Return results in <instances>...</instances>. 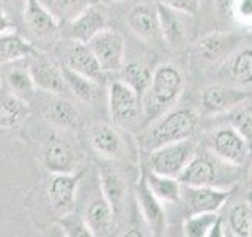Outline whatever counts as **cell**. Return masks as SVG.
<instances>
[{"instance_id":"1","label":"cell","mask_w":252,"mask_h":237,"mask_svg":"<svg viewBox=\"0 0 252 237\" xmlns=\"http://www.w3.org/2000/svg\"><path fill=\"white\" fill-rule=\"evenodd\" d=\"M241 168L243 166L228 163L211 150L205 149L203 152H195L186 169L180 174L178 180L183 185L232 190L240 182Z\"/></svg>"},{"instance_id":"2","label":"cell","mask_w":252,"mask_h":237,"mask_svg":"<svg viewBox=\"0 0 252 237\" xmlns=\"http://www.w3.org/2000/svg\"><path fill=\"white\" fill-rule=\"evenodd\" d=\"M185 90V76L172 63H162L153 71L152 82L142 97L145 122L150 123L175 108Z\"/></svg>"},{"instance_id":"3","label":"cell","mask_w":252,"mask_h":237,"mask_svg":"<svg viewBox=\"0 0 252 237\" xmlns=\"http://www.w3.org/2000/svg\"><path fill=\"white\" fill-rule=\"evenodd\" d=\"M199 125V113L192 108H172L140 134V144L148 152L169 142L191 138Z\"/></svg>"},{"instance_id":"4","label":"cell","mask_w":252,"mask_h":237,"mask_svg":"<svg viewBox=\"0 0 252 237\" xmlns=\"http://www.w3.org/2000/svg\"><path fill=\"white\" fill-rule=\"evenodd\" d=\"M197 152V144L191 139H181L169 142L161 147L150 150L147 168L162 176L180 177V174L186 169L189 161L192 160Z\"/></svg>"},{"instance_id":"5","label":"cell","mask_w":252,"mask_h":237,"mask_svg":"<svg viewBox=\"0 0 252 237\" xmlns=\"http://www.w3.org/2000/svg\"><path fill=\"white\" fill-rule=\"evenodd\" d=\"M107 106L114 122L123 128H134L140 125L142 120L145 122L142 98L122 79L109 84Z\"/></svg>"},{"instance_id":"6","label":"cell","mask_w":252,"mask_h":237,"mask_svg":"<svg viewBox=\"0 0 252 237\" xmlns=\"http://www.w3.org/2000/svg\"><path fill=\"white\" fill-rule=\"evenodd\" d=\"M207 149L236 166L246 164L252 154L248 141L227 122L207 133Z\"/></svg>"},{"instance_id":"7","label":"cell","mask_w":252,"mask_h":237,"mask_svg":"<svg viewBox=\"0 0 252 237\" xmlns=\"http://www.w3.org/2000/svg\"><path fill=\"white\" fill-rule=\"evenodd\" d=\"M104 73L120 71L125 63V38L122 34L104 29L87 41Z\"/></svg>"},{"instance_id":"8","label":"cell","mask_w":252,"mask_h":237,"mask_svg":"<svg viewBox=\"0 0 252 237\" xmlns=\"http://www.w3.org/2000/svg\"><path fill=\"white\" fill-rule=\"evenodd\" d=\"M82 172H59L52 174L47 185V199L54 212L59 215L73 212Z\"/></svg>"},{"instance_id":"9","label":"cell","mask_w":252,"mask_h":237,"mask_svg":"<svg viewBox=\"0 0 252 237\" xmlns=\"http://www.w3.org/2000/svg\"><path fill=\"white\" fill-rule=\"evenodd\" d=\"M232 190L215 187H192L181 184V198L189 215L203 212H219L227 202Z\"/></svg>"},{"instance_id":"10","label":"cell","mask_w":252,"mask_h":237,"mask_svg":"<svg viewBox=\"0 0 252 237\" xmlns=\"http://www.w3.org/2000/svg\"><path fill=\"white\" fill-rule=\"evenodd\" d=\"M249 95L241 87L232 84H213L205 87L200 95V109L203 114L208 116H220L230 111Z\"/></svg>"},{"instance_id":"11","label":"cell","mask_w":252,"mask_h":237,"mask_svg":"<svg viewBox=\"0 0 252 237\" xmlns=\"http://www.w3.org/2000/svg\"><path fill=\"white\" fill-rule=\"evenodd\" d=\"M90 146L101 158L106 160H123L128 154V146L122 131L115 125L96 123L89 133Z\"/></svg>"},{"instance_id":"12","label":"cell","mask_w":252,"mask_h":237,"mask_svg":"<svg viewBox=\"0 0 252 237\" xmlns=\"http://www.w3.org/2000/svg\"><path fill=\"white\" fill-rule=\"evenodd\" d=\"M136 199H137V205L142 213V218H144L150 234H153V236L162 234L165 231V220H167L165 210L162 207V202L158 199L152 190H150L144 174H142L137 182Z\"/></svg>"},{"instance_id":"13","label":"cell","mask_w":252,"mask_h":237,"mask_svg":"<svg viewBox=\"0 0 252 237\" xmlns=\"http://www.w3.org/2000/svg\"><path fill=\"white\" fill-rule=\"evenodd\" d=\"M43 163L46 169L52 174L74 172L76 154L73 146L65 138L52 134L43 147Z\"/></svg>"},{"instance_id":"14","label":"cell","mask_w":252,"mask_h":237,"mask_svg":"<svg viewBox=\"0 0 252 237\" xmlns=\"http://www.w3.org/2000/svg\"><path fill=\"white\" fill-rule=\"evenodd\" d=\"M220 73L230 81L232 85L241 87V89L252 87V46L233 49L222 60Z\"/></svg>"},{"instance_id":"15","label":"cell","mask_w":252,"mask_h":237,"mask_svg":"<svg viewBox=\"0 0 252 237\" xmlns=\"http://www.w3.org/2000/svg\"><path fill=\"white\" fill-rule=\"evenodd\" d=\"M107 29V16L99 6H94L93 3L87 6L85 10L74 18L71 22L66 24V35L73 41L87 43L90 38H93L98 32Z\"/></svg>"},{"instance_id":"16","label":"cell","mask_w":252,"mask_h":237,"mask_svg":"<svg viewBox=\"0 0 252 237\" xmlns=\"http://www.w3.org/2000/svg\"><path fill=\"white\" fill-rule=\"evenodd\" d=\"M126 22L132 34L145 41H156V40L162 38L158 5L142 3L134 6L129 11Z\"/></svg>"},{"instance_id":"17","label":"cell","mask_w":252,"mask_h":237,"mask_svg":"<svg viewBox=\"0 0 252 237\" xmlns=\"http://www.w3.org/2000/svg\"><path fill=\"white\" fill-rule=\"evenodd\" d=\"M29 71L36 90H43L52 95H60L65 90L66 84L62 75V68L43 57L41 54L33 55V60L29 63Z\"/></svg>"},{"instance_id":"18","label":"cell","mask_w":252,"mask_h":237,"mask_svg":"<svg viewBox=\"0 0 252 237\" xmlns=\"http://www.w3.org/2000/svg\"><path fill=\"white\" fill-rule=\"evenodd\" d=\"M158 11H159L162 38L172 46L183 44L189 37V30L192 29L191 21L194 14L172 10V8L164 6L161 3H158Z\"/></svg>"},{"instance_id":"19","label":"cell","mask_w":252,"mask_h":237,"mask_svg":"<svg viewBox=\"0 0 252 237\" xmlns=\"http://www.w3.org/2000/svg\"><path fill=\"white\" fill-rule=\"evenodd\" d=\"M22 22L38 38H54L57 35L60 22L46 10L39 0H27Z\"/></svg>"},{"instance_id":"20","label":"cell","mask_w":252,"mask_h":237,"mask_svg":"<svg viewBox=\"0 0 252 237\" xmlns=\"http://www.w3.org/2000/svg\"><path fill=\"white\" fill-rule=\"evenodd\" d=\"M66 67L93 79V81L98 84L104 81V76H106L104 70L101 68L99 62L96 60V57H94V54L92 52V49L87 43L74 41V44L71 46V49L68 52Z\"/></svg>"},{"instance_id":"21","label":"cell","mask_w":252,"mask_h":237,"mask_svg":"<svg viewBox=\"0 0 252 237\" xmlns=\"http://www.w3.org/2000/svg\"><path fill=\"white\" fill-rule=\"evenodd\" d=\"M46 118L55 126L65 130H77L82 125V117L79 109L65 97L55 95L46 106Z\"/></svg>"},{"instance_id":"22","label":"cell","mask_w":252,"mask_h":237,"mask_svg":"<svg viewBox=\"0 0 252 237\" xmlns=\"http://www.w3.org/2000/svg\"><path fill=\"white\" fill-rule=\"evenodd\" d=\"M29 105L19 95L0 90V128H14L29 116Z\"/></svg>"},{"instance_id":"23","label":"cell","mask_w":252,"mask_h":237,"mask_svg":"<svg viewBox=\"0 0 252 237\" xmlns=\"http://www.w3.org/2000/svg\"><path fill=\"white\" fill-rule=\"evenodd\" d=\"M115 212L104 196H98L89 204L85 210V221L89 225L93 236H106L112 229Z\"/></svg>"},{"instance_id":"24","label":"cell","mask_w":252,"mask_h":237,"mask_svg":"<svg viewBox=\"0 0 252 237\" xmlns=\"http://www.w3.org/2000/svg\"><path fill=\"white\" fill-rule=\"evenodd\" d=\"M233 51V37L222 32H213L205 35L197 43V52L207 62L224 60Z\"/></svg>"},{"instance_id":"25","label":"cell","mask_w":252,"mask_h":237,"mask_svg":"<svg viewBox=\"0 0 252 237\" xmlns=\"http://www.w3.org/2000/svg\"><path fill=\"white\" fill-rule=\"evenodd\" d=\"M145 180L153 195L162 204H177L181 198V182L177 177L162 176L153 171L144 172Z\"/></svg>"},{"instance_id":"26","label":"cell","mask_w":252,"mask_h":237,"mask_svg":"<svg viewBox=\"0 0 252 237\" xmlns=\"http://www.w3.org/2000/svg\"><path fill=\"white\" fill-rule=\"evenodd\" d=\"M36 54H39L36 47L14 32L0 35V63L18 62L26 57H33Z\"/></svg>"},{"instance_id":"27","label":"cell","mask_w":252,"mask_h":237,"mask_svg":"<svg viewBox=\"0 0 252 237\" xmlns=\"http://www.w3.org/2000/svg\"><path fill=\"white\" fill-rule=\"evenodd\" d=\"M227 123H230L241 136L248 141L252 149V93H249L243 101L225 113Z\"/></svg>"},{"instance_id":"28","label":"cell","mask_w":252,"mask_h":237,"mask_svg":"<svg viewBox=\"0 0 252 237\" xmlns=\"http://www.w3.org/2000/svg\"><path fill=\"white\" fill-rule=\"evenodd\" d=\"M62 75L65 79V84L68 89L73 92L76 97L84 103H93L98 98V82L93 79L87 78L77 71L71 70L69 67H62Z\"/></svg>"},{"instance_id":"29","label":"cell","mask_w":252,"mask_h":237,"mask_svg":"<svg viewBox=\"0 0 252 237\" xmlns=\"http://www.w3.org/2000/svg\"><path fill=\"white\" fill-rule=\"evenodd\" d=\"M120 73H122V81L128 84L140 98L144 97V93L150 87L152 76H153V73L150 71V68L145 63L137 62V60L126 62L123 63Z\"/></svg>"},{"instance_id":"30","label":"cell","mask_w":252,"mask_h":237,"mask_svg":"<svg viewBox=\"0 0 252 237\" xmlns=\"http://www.w3.org/2000/svg\"><path fill=\"white\" fill-rule=\"evenodd\" d=\"M228 229L236 237L252 236V204L249 201L235 202L227 213Z\"/></svg>"},{"instance_id":"31","label":"cell","mask_w":252,"mask_h":237,"mask_svg":"<svg viewBox=\"0 0 252 237\" xmlns=\"http://www.w3.org/2000/svg\"><path fill=\"white\" fill-rule=\"evenodd\" d=\"M39 2L60 24L71 22L87 6L92 5V0H39Z\"/></svg>"},{"instance_id":"32","label":"cell","mask_w":252,"mask_h":237,"mask_svg":"<svg viewBox=\"0 0 252 237\" xmlns=\"http://www.w3.org/2000/svg\"><path fill=\"white\" fill-rule=\"evenodd\" d=\"M125 192H126V187L120 174H117L115 171H110V169L101 171V195L106 198L115 213L122 209Z\"/></svg>"},{"instance_id":"33","label":"cell","mask_w":252,"mask_h":237,"mask_svg":"<svg viewBox=\"0 0 252 237\" xmlns=\"http://www.w3.org/2000/svg\"><path fill=\"white\" fill-rule=\"evenodd\" d=\"M218 220V212H203L189 215L183 221V234L186 237H210L211 229Z\"/></svg>"},{"instance_id":"34","label":"cell","mask_w":252,"mask_h":237,"mask_svg":"<svg viewBox=\"0 0 252 237\" xmlns=\"http://www.w3.org/2000/svg\"><path fill=\"white\" fill-rule=\"evenodd\" d=\"M5 81H6L8 87H10V90L16 95H19V97H22L24 100H26V97L33 95V92L36 90L29 68L14 67L11 70H8Z\"/></svg>"},{"instance_id":"35","label":"cell","mask_w":252,"mask_h":237,"mask_svg":"<svg viewBox=\"0 0 252 237\" xmlns=\"http://www.w3.org/2000/svg\"><path fill=\"white\" fill-rule=\"evenodd\" d=\"M59 226L66 237H93L85 218L74 210L65 213V215H60Z\"/></svg>"},{"instance_id":"36","label":"cell","mask_w":252,"mask_h":237,"mask_svg":"<svg viewBox=\"0 0 252 237\" xmlns=\"http://www.w3.org/2000/svg\"><path fill=\"white\" fill-rule=\"evenodd\" d=\"M232 18L244 24V26H252V0H230L228 2Z\"/></svg>"},{"instance_id":"37","label":"cell","mask_w":252,"mask_h":237,"mask_svg":"<svg viewBox=\"0 0 252 237\" xmlns=\"http://www.w3.org/2000/svg\"><path fill=\"white\" fill-rule=\"evenodd\" d=\"M26 3L27 0H0V6L6 13L11 22L19 24L24 19V11H26Z\"/></svg>"},{"instance_id":"38","label":"cell","mask_w":252,"mask_h":237,"mask_svg":"<svg viewBox=\"0 0 252 237\" xmlns=\"http://www.w3.org/2000/svg\"><path fill=\"white\" fill-rule=\"evenodd\" d=\"M159 3L172 8V10L181 11V13L195 14L200 10L202 0H159Z\"/></svg>"},{"instance_id":"39","label":"cell","mask_w":252,"mask_h":237,"mask_svg":"<svg viewBox=\"0 0 252 237\" xmlns=\"http://www.w3.org/2000/svg\"><path fill=\"white\" fill-rule=\"evenodd\" d=\"M14 29H16V26L6 16V13L2 10V6H0V35L8 34V32H14Z\"/></svg>"},{"instance_id":"40","label":"cell","mask_w":252,"mask_h":237,"mask_svg":"<svg viewBox=\"0 0 252 237\" xmlns=\"http://www.w3.org/2000/svg\"><path fill=\"white\" fill-rule=\"evenodd\" d=\"M249 182H251V185H252V164H251V169H249Z\"/></svg>"},{"instance_id":"41","label":"cell","mask_w":252,"mask_h":237,"mask_svg":"<svg viewBox=\"0 0 252 237\" xmlns=\"http://www.w3.org/2000/svg\"><path fill=\"white\" fill-rule=\"evenodd\" d=\"M109 2H120V0H109Z\"/></svg>"},{"instance_id":"42","label":"cell","mask_w":252,"mask_h":237,"mask_svg":"<svg viewBox=\"0 0 252 237\" xmlns=\"http://www.w3.org/2000/svg\"><path fill=\"white\" fill-rule=\"evenodd\" d=\"M0 82H2V76H0Z\"/></svg>"}]
</instances>
